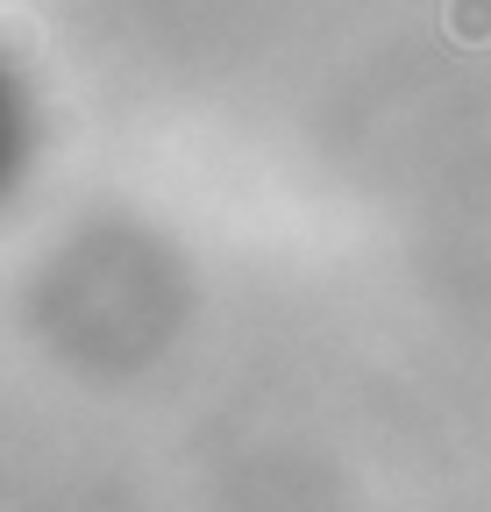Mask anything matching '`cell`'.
I'll use <instances>...</instances> for the list:
<instances>
[{
    "label": "cell",
    "instance_id": "cell-1",
    "mask_svg": "<svg viewBox=\"0 0 491 512\" xmlns=\"http://www.w3.org/2000/svg\"><path fill=\"white\" fill-rule=\"evenodd\" d=\"M456 22H463V36H484V29H491V0H463Z\"/></svg>",
    "mask_w": 491,
    "mask_h": 512
}]
</instances>
